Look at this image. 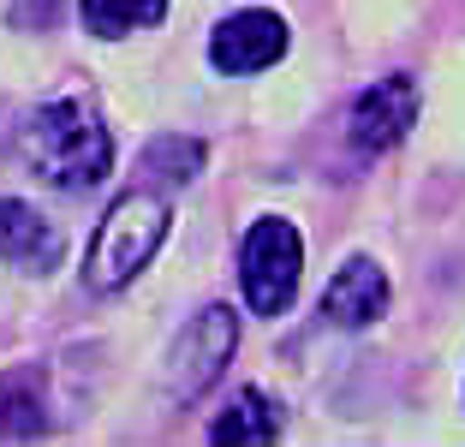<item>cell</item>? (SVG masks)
<instances>
[{"mask_svg": "<svg viewBox=\"0 0 465 447\" xmlns=\"http://www.w3.org/2000/svg\"><path fill=\"white\" fill-rule=\"evenodd\" d=\"M18 155L30 162L36 179L60 191H90L114 174V137L84 95H60V102L30 108V120L18 125Z\"/></svg>", "mask_w": 465, "mask_h": 447, "instance_id": "6da1fadb", "label": "cell"}, {"mask_svg": "<svg viewBox=\"0 0 465 447\" xmlns=\"http://www.w3.org/2000/svg\"><path fill=\"white\" fill-rule=\"evenodd\" d=\"M167 227H173V204L162 191H125L120 204L102 215L96 239H90V257H84V286L90 293H120L137 274L150 269V257L162 251Z\"/></svg>", "mask_w": 465, "mask_h": 447, "instance_id": "7a4b0ae2", "label": "cell"}, {"mask_svg": "<svg viewBox=\"0 0 465 447\" xmlns=\"http://www.w3.org/2000/svg\"><path fill=\"white\" fill-rule=\"evenodd\" d=\"M299 269H304V244L299 227L281 215H262L245 233V251H239V281H245V304L257 316H281L299 293Z\"/></svg>", "mask_w": 465, "mask_h": 447, "instance_id": "3957f363", "label": "cell"}, {"mask_svg": "<svg viewBox=\"0 0 465 447\" xmlns=\"http://www.w3.org/2000/svg\"><path fill=\"white\" fill-rule=\"evenodd\" d=\"M239 346V316L227 304H203L192 323L173 334V353H167V393L173 400H197L209 382L221 376V364Z\"/></svg>", "mask_w": 465, "mask_h": 447, "instance_id": "277c9868", "label": "cell"}, {"mask_svg": "<svg viewBox=\"0 0 465 447\" xmlns=\"http://www.w3.org/2000/svg\"><path fill=\"white\" fill-rule=\"evenodd\" d=\"M411 120H418V84H411L406 72H388V78H376L352 102L346 137H352V149H364V155H382V149H394L400 137L411 132Z\"/></svg>", "mask_w": 465, "mask_h": 447, "instance_id": "5b68a950", "label": "cell"}, {"mask_svg": "<svg viewBox=\"0 0 465 447\" xmlns=\"http://www.w3.org/2000/svg\"><path fill=\"white\" fill-rule=\"evenodd\" d=\"M281 55H287V25H281V13H262V6H245V13L221 18L215 36H209V60L227 78L269 72Z\"/></svg>", "mask_w": 465, "mask_h": 447, "instance_id": "8992f818", "label": "cell"}, {"mask_svg": "<svg viewBox=\"0 0 465 447\" xmlns=\"http://www.w3.org/2000/svg\"><path fill=\"white\" fill-rule=\"evenodd\" d=\"M388 311V274L370 257H352L329 286H322V316L334 328H370Z\"/></svg>", "mask_w": 465, "mask_h": 447, "instance_id": "52a82bcc", "label": "cell"}, {"mask_svg": "<svg viewBox=\"0 0 465 447\" xmlns=\"http://www.w3.org/2000/svg\"><path fill=\"white\" fill-rule=\"evenodd\" d=\"M60 227L48 215H36L30 204H0V257L13 263V269H30V274H48L60 263Z\"/></svg>", "mask_w": 465, "mask_h": 447, "instance_id": "ba28073f", "label": "cell"}, {"mask_svg": "<svg viewBox=\"0 0 465 447\" xmlns=\"http://www.w3.org/2000/svg\"><path fill=\"white\" fill-rule=\"evenodd\" d=\"M48 430V400H42V370L0 376V435H42Z\"/></svg>", "mask_w": 465, "mask_h": 447, "instance_id": "9c48e42d", "label": "cell"}, {"mask_svg": "<svg viewBox=\"0 0 465 447\" xmlns=\"http://www.w3.org/2000/svg\"><path fill=\"white\" fill-rule=\"evenodd\" d=\"M281 435V418L262 393H239L215 423H209V442H274Z\"/></svg>", "mask_w": 465, "mask_h": 447, "instance_id": "30bf717a", "label": "cell"}, {"mask_svg": "<svg viewBox=\"0 0 465 447\" xmlns=\"http://www.w3.org/2000/svg\"><path fill=\"white\" fill-rule=\"evenodd\" d=\"M78 6L96 36H125V30H150L167 18V0H78Z\"/></svg>", "mask_w": 465, "mask_h": 447, "instance_id": "8fae6325", "label": "cell"}, {"mask_svg": "<svg viewBox=\"0 0 465 447\" xmlns=\"http://www.w3.org/2000/svg\"><path fill=\"white\" fill-rule=\"evenodd\" d=\"M209 162V149L197 144V137H155L150 149H143V174L155 179H173V185H185V179H197Z\"/></svg>", "mask_w": 465, "mask_h": 447, "instance_id": "7c38bea8", "label": "cell"}]
</instances>
